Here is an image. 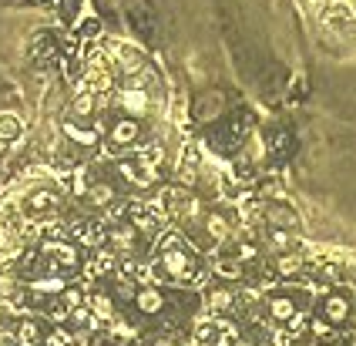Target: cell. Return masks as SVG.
<instances>
[{
	"label": "cell",
	"mask_w": 356,
	"mask_h": 346,
	"mask_svg": "<svg viewBox=\"0 0 356 346\" xmlns=\"http://www.w3.org/2000/svg\"><path fill=\"white\" fill-rule=\"evenodd\" d=\"M159 265H161V272H165V279H172V283H181V286L202 283V272H198L195 259H192V252L185 245L172 249V252H161Z\"/></svg>",
	"instance_id": "obj_1"
},
{
	"label": "cell",
	"mask_w": 356,
	"mask_h": 346,
	"mask_svg": "<svg viewBox=\"0 0 356 346\" xmlns=\"http://www.w3.org/2000/svg\"><path fill=\"white\" fill-rule=\"evenodd\" d=\"M108 64L115 74H124V78H135L138 71H145V58L135 44H124V41H111L108 44Z\"/></svg>",
	"instance_id": "obj_2"
},
{
	"label": "cell",
	"mask_w": 356,
	"mask_h": 346,
	"mask_svg": "<svg viewBox=\"0 0 356 346\" xmlns=\"http://www.w3.org/2000/svg\"><path fill=\"white\" fill-rule=\"evenodd\" d=\"M350 316H353V296L346 289H330L323 296V320L333 326H343Z\"/></svg>",
	"instance_id": "obj_3"
},
{
	"label": "cell",
	"mask_w": 356,
	"mask_h": 346,
	"mask_svg": "<svg viewBox=\"0 0 356 346\" xmlns=\"http://www.w3.org/2000/svg\"><path fill=\"white\" fill-rule=\"evenodd\" d=\"M141 138V124L135 118H115L108 128V148L111 151H124V148H135Z\"/></svg>",
	"instance_id": "obj_4"
},
{
	"label": "cell",
	"mask_w": 356,
	"mask_h": 346,
	"mask_svg": "<svg viewBox=\"0 0 356 346\" xmlns=\"http://www.w3.org/2000/svg\"><path fill=\"white\" fill-rule=\"evenodd\" d=\"M115 101H118V108L124 111V118H135V122H138L141 115L152 111V98H148V91H141V88H121V91H115Z\"/></svg>",
	"instance_id": "obj_5"
},
{
	"label": "cell",
	"mask_w": 356,
	"mask_h": 346,
	"mask_svg": "<svg viewBox=\"0 0 356 346\" xmlns=\"http://www.w3.org/2000/svg\"><path fill=\"white\" fill-rule=\"evenodd\" d=\"M165 158H168V151H165V145L161 142H152V145H141L138 155H135V165L141 168V175L152 182L155 175H159V168L165 165Z\"/></svg>",
	"instance_id": "obj_6"
},
{
	"label": "cell",
	"mask_w": 356,
	"mask_h": 346,
	"mask_svg": "<svg viewBox=\"0 0 356 346\" xmlns=\"http://www.w3.org/2000/svg\"><path fill=\"white\" fill-rule=\"evenodd\" d=\"M266 313H269V320H273V323L286 326L299 313V306H296V299H293L289 293H273V296L266 299Z\"/></svg>",
	"instance_id": "obj_7"
},
{
	"label": "cell",
	"mask_w": 356,
	"mask_h": 346,
	"mask_svg": "<svg viewBox=\"0 0 356 346\" xmlns=\"http://www.w3.org/2000/svg\"><path fill=\"white\" fill-rule=\"evenodd\" d=\"M266 222L269 229H286V232H296L299 229V215L293 205H282V202H273L266 205Z\"/></svg>",
	"instance_id": "obj_8"
},
{
	"label": "cell",
	"mask_w": 356,
	"mask_h": 346,
	"mask_svg": "<svg viewBox=\"0 0 356 346\" xmlns=\"http://www.w3.org/2000/svg\"><path fill=\"white\" fill-rule=\"evenodd\" d=\"M168 303V296L161 293L159 286H138V296H135V306H138L141 316H159Z\"/></svg>",
	"instance_id": "obj_9"
},
{
	"label": "cell",
	"mask_w": 356,
	"mask_h": 346,
	"mask_svg": "<svg viewBox=\"0 0 356 346\" xmlns=\"http://www.w3.org/2000/svg\"><path fill=\"white\" fill-rule=\"evenodd\" d=\"M71 236H74L84 249H101V245L108 242V232H104L98 222H84V219H81V222H71Z\"/></svg>",
	"instance_id": "obj_10"
},
{
	"label": "cell",
	"mask_w": 356,
	"mask_h": 346,
	"mask_svg": "<svg viewBox=\"0 0 356 346\" xmlns=\"http://www.w3.org/2000/svg\"><path fill=\"white\" fill-rule=\"evenodd\" d=\"M108 242L115 252H124V256H131L135 252V242H138V232H135V225L131 222H118L108 229Z\"/></svg>",
	"instance_id": "obj_11"
},
{
	"label": "cell",
	"mask_w": 356,
	"mask_h": 346,
	"mask_svg": "<svg viewBox=\"0 0 356 346\" xmlns=\"http://www.w3.org/2000/svg\"><path fill=\"white\" fill-rule=\"evenodd\" d=\"M202 229H205V236L212 239V242H229L232 239V222L222 215V212H205V219H202Z\"/></svg>",
	"instance_id": "obj_12"
},
{
	"label": "cell",
	"mask_w": 356,
	"mask_h": 346,
	"mask_svg": "<svg viewBox=\"0 0 356 346\" xmlns=\"http://www.w3.org/2000/svg\"><path fill=\"white\" fill-rule=\"evenodd\" d=\"M88 309H91V316H95V329H98V326H108L111 320H118V316H115V299H111L108 293L88 296Z\"/></svg>",
	"instance_id": "obj_13"
},
{
	"label": "cell",
	"mask_w": 356,
	"mask_h": 346,
	"mask_svg": "<svg viewBox=\"0 0 356 346\" xmlns=\"http://www.w3.org/2000/svg\"><path fill=\"white\" fill-rule=\"evenodd\" d=\"M60 131H64V138H67V142L81 145V148H95V145H98V131H95V128H84V124L71 122V118H64V122H60Z\"/></svg>",
	"instance_id": "obj_14"
},
{
	"label": "cell",
	"mask_w": 356,
	"mask_h": 346,
	"mask_svg": "<svg viewBox=\"0 0 356 346\" xmlns=\"http://www.w3.org/2000/svg\"><path fill=\"white\" fill-rule=\"evenodd\" d=\"M95 104H98V94H91V91L84 88L78 98L71 101V108H67V118H71V122H91L95 111H98Z\"/></svg>",
	"instance_id": "obj_15"
},
{
	"label": "cell",
	"mask_w": 356,
	"mask_h": 346,
	"mask_svg": "<svg viewBox=\"0 0 356 346\" xmlns=\"http://www.w3.org/2000/svg\"><path fill=\"white\" fill-rule=\"evenodd\" d=\"M14 343L17 346H40L44 343V329L34 316H24L17 323V333H14Z\"/></svg>",
	"instance_id": "obj_16"
},
{
	"label": "cell",
	"mask_w": 356,
	"mask_h": 346,
	"mask_svg": "<svg viewBox=\"0 0 356 346\" xmlns=\"http://www.w3.org/2000/svg\"><path fill=\"white\" fill-rule=\"evenodd\" d=\"M31 54H34V61L40 64H51L54 58H58V44H54V38L51 34H44V31H38L34 38H31Z\"/></svg>",
	"instance_id": "obj_17"
},
{
	"label": "cell",
	"mask_w": 356,
	"mask_h": 346,
	"mask_svg": "<svg viewBox=\"0 0 356 346\" xmlns=\"http://www.w3.org/2000/svg\"><path fill=\"white\" fill-rule=\"evenodd\" d=\"M115 269H118V252H115V249H108V245H101L98 256L88 263V272H91V276H98V279L101 276H111Z\"/></svg>",
	"instance_id": "obj_18"
},
{
	"label": "cell",
	"mask_w": 356,
	"mask_h": 346,
	"mask_svg": "<svg viewBox=\"0 0 356 346\" xmlns=\"http://www.w3.org/2000/svg\"><path fill=\"white\" fill-rule=\"evenodd\" d=\"M302 269H306V256L302 252H282L276 259V276H282V279H293Z\"/></svg>",
	"instance_id": "obj_19"
},
{
	"label": "cell",
	"mask_w": 356,
	"mask_h": 346,
	"mask_svg": "<svg viewBox=\"0 0 356 346\" xmlns=\"http://www.w3.org/2000/svg\"><path fill=\"white\" fill-rule=\"evenodd\" d=\"M88 199H91V205H98V208H111V205L118 202V192H115V185H108V182H91Z\"/></svg>",
	"instance_id": "obj_20"
},
{
	"label": "cell",
	"mask_w": 356,
	"mask_h": 346,
	"mask_svg": "<svg viewBox=\"0 0 356 346\" xmlns=\"http://www.w3.org/2000/svg\"><path fill=\"white\" fill-rule=\"evenodd\" d=\"M205 306H209L216 316L232 313V309H236V293H232V289H212V293H209V299H205Z\"/></svg>",
	"instance_id": "obj_21"
},
{
	"label": "cell",
	"mask_w": 356,
	"mask_h": 346,
	"mask_svg": "<svg viewBox=\"0 0 356 346\" xmlns=\"http://www.w3.org/2000/svg\"><path fill=\"white\" fill-rule=\"evenodd\" d=\"M27 208H31L34 215H40V212H54V208H58V195H54L51 188H38V192H31Z\"/></svg>",
	"instance_id": "obj_22"
},
{
	"label": "cell",
	"mask_w": 356,
	"mask_h": 346,
	"mask_svg": "<svg viewBox=\"0 0 356 346\" xmlns=\"http://www.w3.org/2000/svg\"><path fill=\"white\" fill-rule=\"evenodd\" d=\"M216 272L222 279H232V283H242V279H245V265L238 263L236 256H222L216 263Z\"/></svg>",
	"instance_id": "obj_23"
},
{
	"label": "cell",
	"mask_w": 356,
	"mask_h": 346,
	"mask_svg": "<svg viewBox=\"0 0 356 346\" xmlns=\"http://www.w3.org/2000/svg\"><path fill=\"white\" fill-rule=\"evenodd\" d=\"M20 135H24V122H20L17 115L3 111V115H0V145L14 142V138H20Z\"/></svg>",
	"instance_id": "obj_24"
},
{
	"label": "cell",
	"mask_w": 356,
	"mask_h": 346,
	"mask_svg": "<svg viewBox=\"0 0 356 346\" xmlns=\"http://www.w3.org/2000/svg\"><path fill=\"white\" fill-rule=\"evenodd\" d=\"M135 296H138V283H135L131 276L118 272V276H115V299H121V303H135Z\"/></svg>",
	"instance_id": "obj_25"
},
{
	"label": "cell",
	"mask_w": 356,
	"mask_h": 346,
	"mask_svg": "<svg viewBox=\"0 0 356 346\" xmlns=\"http://www.w3.org/2000/svg\"><path fill=\"white\" fill-rule=\"evenodd\" d=\"M178 182L185 185V188H192L198 182V165H195V155L192 151H185V158L178 162Z\"/></svg>",
	"instance_id": "obj_26"
},
{
	"label": "cell",
	"mask_w": 356,
	"mask_h": 346,
	"mask_svg": "<svg viewBox=\"0 0 356 346\" xmlns=\"http://www.w3.org/2000/svg\"><path fill=\"white\" fill-rule=\"evenodd\" d=\"M337 336V326L326 323L323 316L319 320H309V340H316V343H330Z\"/></svg>",
	"instance_id": "obj_27"
},
{
	"label": "cell",
	"mask_w": 356,
	"mask_h": 346,
	"mask_svg": "<svg viewBox=\"0 0 356 346\" xmlns=\"http://www.w3.org/2000/svg\"><path fill=\"white\" fill-rule=\"evenodd\" d=\"M269 245L282 256V252H293L296 239H293V232H286V229H269Z\"/></svg>",
	"instance_id": "obj_28"
},
{
	"label": "cell",
	"mask_w": 356,
	"mask_h": 346,
	"mask_svg": "<svg viewBox=\"0 0 356 346\" xmlns=\"http://www.w3.org/2000/svg\"><path fill=\"white\" fill-rule=\"evenodd\" d=\"M108 333H111L115 343H131V340H135V326L121 323V320H111V323H108Z\"/></svg>",
	"instance_id": "obj_29"
},
{
	"label": "cell",
	"mask_w": 356,
	"mask_h": 346,
	"mask_svg": "<svg viewBox=\"0 0 356 346\" xmlns=\"http://www.w3.org/2000/svg\"><path fill=\"white\" fill-rule=\"evenodd\" d=\"M60 306L71 313V309H81V306H88V299H84V293L81 289H74V286H67L64 293H60Z\"/></svg>",
	"instance_id": "obj_30"
},
{
	"label": "cell",
	"mask_w": 356,
	"mask_h": 346,
	"mask_svg": "<svg viewBox=\"0 0 356 346\" xmlns=\"http://www.w3.org/2000/svg\"><path fill=\"white\" fill-rule=\"evenodd\" d=\"M309 320H313V316L299 309L296 316H293V320L286 323V333H289V336H302V333H309Z\"/></svg>",
	"instance_id": "obj_31"
},
{
	"label": "cell",
	"mask_w": 356,
	"mask_h": 346,
	"mask_svg": "<svg viewBox=\"0 0 356 346\" xmlns=\"http://www.w3.org/2000/svg\"><path fill=\"white\" fill-rule=\"evenodd\" d=\"M40 346H71V333L64 326H54L51 333H44V343Z\"/></svg>",
	"instance_id": "obj_32"
},
{
	"label": "cell",
	"mask_w": 356,
	"mask_h": 346,
	"mask_svg": "<svg viewBox=\"0 0 356 346\" xmlns=\"http://www.w3.org/2000/svg\"><path fill=\"white\" fill-rule=\"evenodd\" d=\"M232 256H236L242 265H245V263H259V249L252 242H236V252H232Z\"/></svg>",
	"instance_id": "obj_33"
},
{
	"label": "cell",
	"mask_w": 356,
	"mask_h": 346,
	"mask_svg": "<svg viewBox=\"0 0 356 346\" xmlns=\"http://www.w3.org/2000/svg\"><path fill=\"white\" fill-rule=\"evenodd\" d=\"M181 232H161V239H159V256L161 252H172V249H181Z\"/></svg>",
	"instance_id": "obj_34"
},
{
	"label": "cell",
	"mask_w": 356,
	"mask_h": 346,
	"mask_svg": "<svg viewBox=\"0 0 356 346\" xmlns=\"http://www.w3.org/2000/svg\"><path fill=\"white\" fill-rule=\"evenodd\" d=\"M98 34H101V21H98V17H88V21L81 24V38H84V41H95Z\"/></svg>",
	"instance_id": "obj_35"
},
{
	"label": "cell",
	"mask_w": 356,
	"mask_h": 346,
	"mask_svg": "<svg viewBox=\"0 0 356 346\" xmlns=\"http://www.w3.org/2000/svg\"><path fill=\"white\" fill-rule=\"evenodd\" d=\"M269 148H273L276 155H282V151L289 148V135H286V131H276V135L269 138Z\"/></svg>",
	"instance_id": "obj_36"
},
{
	"label": "cell",
	"mask_w": 356,
	"mask_h": 346,
	"mask_svg": "<svg viewBox=\"0 0 356 346\" xmlns=\"http://www.w3.org/2000/svg\"><path fill=\"white\" fill-rule=\"evenodd\" d=\"M152 346H178V340H168V336H161V340H155Z\"/></svg>",
	"instance_id": "obj_37"
},
{
	"label": "cell",
	"mask_w": 356,
	"mask_h": 346,
	"mask_svg": "<svg viewBox=\"0 0 356 346\" xmlns=\"http://www.w3.org/2000/svg\"><path fill=\"white\" fill-rule=\"evenodd\" d=\"M0 346H17V343H14V340H10L7 333H0Z\"/></svg>",
	"instance_id": "obj_38"
},
{
	"label": "cell",
	"mask_w": 356,
	"mask_h": 346,
	"mask_svg": "<svg viewBox=\"0 0 356 346\" xmlns=\"http://www.w3.org/2000/svg\"><path fill=\"white\" fill-rule=\"evenodd\" d=\"M346 346H356V329H350V333H346Z\"/></svg>",
	"instance_id": "obj_39"
},
{
	"label": "cell",
	"mask_w": 356,
	"mask_h": 346,
	"mask_svg": "<svg viewBox=\"0 0 356 346\" xmlns=\"http://www.w3.org/2000/svg\"><path fill=\"white\" fill-rule=\"evenodd\" d=\"M296 346H326V343H316V340H299Z\"/></svg>",
	"instance_id": "obj_40"
}]
</instances>
